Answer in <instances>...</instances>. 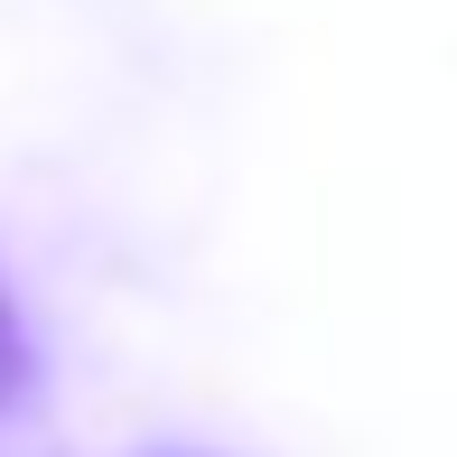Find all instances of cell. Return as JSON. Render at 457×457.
I'll use <instances>...</instances> for the list:
<instances>
[{
  "label": "cell",
  "mask_w": 457,
  "mask_h": 457,
  "mask_svg": "<svg viewBox=\"0 0 457 457\" xmlns=\"http://www.w3.org/2000/svg\"><path fill=\"white\" fill-rule=\"evenodd\" d=\"M29 383H37V355H29V318H19L10 280H0V411H19V402H29Z\"/></svg>",
  "instance_id": "1"
},
{
  "label": "cell",
  "mask_w": 457,
  "mask_h": 457,
  "mask_svg": "<svg viewBox=\"0 0 457 457\" xmlns=\"http://www.w3.org/2000/svg\"><path fill=\"white\" fill-rule=\"evenodd\" d=\"M178 457H196V448H178Z\"/></svg>",
  "instance_id": "2"
}]
</instances>
